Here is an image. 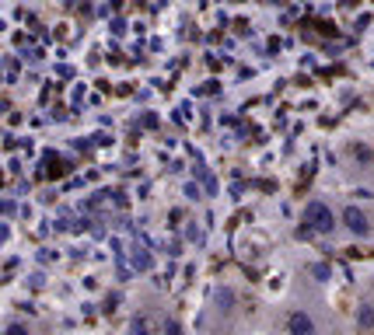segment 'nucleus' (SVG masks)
<instances>
[{"instance_id":"f03ea898","label":"nucleus","mask_w":374,"mask_h":335,"mask_svg":"<svg viewBox=\"0 0 374 335\" xmlns=\"http://www.w3.org/2000/svg\"><path fill=\"white\" fill-rule=\"evenodd\" d=\"M343 223L350 227V234H357V238H367V234H371V220H367L364 210H357V206H346V210H343Z\"/></svg>"},{"instance_id":"f257e3e1","label":"nucleus","mask_w":374,"mask_h":335,"mask_svg":"<svg viewBox=\"0 0 374 335\" xmlns=\"http://www.w3.org/2000/svg\"><path fill=\"white\" fill-rule=\"evenodd\" d=\"M304 223L311 231H318V234H329L333 227H336V213L326 206V203H308V210H304Z\"/></svg>"},{"instance_id":"39448f33","label":"nucleus","mask_w":374,"mask_h":335,"mask_svg":"<svg viewBox=\"0 0 374 335\" xmlns=\"http://www.w3.org/2000/svg\"><path fill=\"white\" fill-rule=\"evenodd\" d=\"M133 335H147V328H144V321H133Z\"/></svg>"},{"instance_id":"423d86ee","label":"nucleus","mask_w":374,"mask_h":335,"mask_svg":"<svg viewBox=\"0 0 374 335\" xmlns=\"http://www.w3.org/2000/svg\"><path fill=\"white\" fill-rule=\"evenodd\" d=\"M8 335H28V332H25V328H21V325H14V328H11V332H8Z\"/></svg>"},{"instance_id":"7ed1b4c3","label":"nucleus","mask_w":374,"mask_h":335,"mask_svg":"<svg viewBox=\"0 0 374 335\" xmlns=\"http://www.w3.org/2000/svg\"><path fill=\"white\" fill-rule=\"evenodd\" d=\"M291 335H315V321L304 311H294L291 314Z\"/></svg>"},{"instance_id":"20e7f679","label":"nucleus","mask_w":374,"mask_h":335,"mask_svg":"<svg viewBox=\"0 0 374 335\" xmlns=\"http://www.w3.org/2000/svg\"><path fill=\"white\" fill-rule=\"evenodd\" d=\"M357 325H360V332H364V335H374V307H360Z\"/></svg>"},{"instance_id":"0eeeda50","label":"nucleus","mask_w":374,"mask_h":335,"mask_svg":"<svg viewBox=\"0 0 374 335\" xmlns=\"http://www.w3.org/2000/svg\"><path fill=\"white\" fill-rule=\"evenodd\" d=\"M168 335H179V325L175 321H168Z\"/></svg>"}]
</instances>
